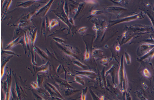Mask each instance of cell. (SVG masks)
Segmentation results:
<instances>
[{
  "label": "cell",
  "mask_w": 154,
  "mask_h": 100,
  "mask_svg": "<svg viewBox=\"0 0 154 100\" xmlns=\"http://www.w3.org/2000/svg\"><path fill=\"white\" fill-rule=\"evenodd\" d=\"M118 75L119 85L122 91H124L127 87L128 80L125 71L123 56L121 60Z\"/></svg>",
  "instance_id": "1"
},
{
  "label": "cell",
  "mask_w": 154,
  "mask_h": 100,
  "mask_svg": "<svg viewBox=\"0 0 154 100\" xmlns=\"http://www.w3.org/2000/svg\"><path fill=\"white\" fill-rule=\"evenodd\" d=\"M76 73L80 75L84 76L92 80H95L97 77V75L93 71H75Z\"/></svg>",
  "instance_id": "2"
},
{
  "label": "cell",
  "mask_w": 154,
  "mask_h": 100,
  "mask_svg": "<svg viewBox=\"0 0 154 100\" xmlns=\"http://www.w3.org/2000/svg\"><path fill=\"white\" fill-rule=\"evenodd\" d=\"M154 48V45L151 44H144L140 48L139 51L141 55H144L148 53Z\"/></svg>",
  "instance_id": "3"
},
{
  "label": "cell",
  "mask_w": 154,
  "mask_h": 100,
  "mask_svg": "<svg viewBox=\"0 0 154 100\" xmlns=\"http://www.w3.org/2000/svg\"><path fill=\"white\" fill-rule=\"evenodd\" d=\"M102 53L103 52L102 51L97 49L93 51V55L96 58H101V56H103Z\"/></svg>",
  "instance_id": "4"
},
{
  "label": "cell",
  "mask_w": 154,
  "mask_h": 100,
  "mask_svg": "<svg viewBox=\"0 0 154 100\" xmlns=\"http://www.w3.org/2000/svg\"><path fill=\"white\" fill-rule=\"evenodd\" d=\"M75 82L77 83L82 85L85 84L84 79L79 76H76L75 77Z\"/></svg>",
  "instance_id": "5"
},
{
  "label": "cell",
  "mask_w": 154,
  "mask_h": 100,
  "mask_svg": "<svg viewBox=\"0 0 154 100\" xmlns=\"http://www.w3.org/2000/svg\"><path fill=\"white\" fill-rule=\"evenodd\" d=\"M154 57V48L151 50L148 53L143 56L142 58L143 59H144L146 58H152Z\"/></svg>",
  "instance_id": "6"
},
{
  "label": "cell",
  "mask_w": 154,
  "mask_h": 100,
  "mask_svg": "<svg viewBox=\"0 0 154 100\" xmlns=\"http://www.w3.org/2000/svg\"><path fill=\"white\" fill-rule=\"evenodd\" d=\"M88 89V88L86 87L82 90L81 97V100H86V94Z\"/></svg>",
  "instance_id": "7"
},
{
  "label": "cell",
  "mask_w": 154,
  "mask_h": 100,
  "mask_svg": "<svg viewBox=\"0 0 154 100\" xmlns=\"http://www.w3.org/2000/svg\"><path fill=\"white\" fill-rule=\"evenodd\" d=\"M125 57L127 64L129 65L131 63V58L129 54L127 53H125Z\"/></svg>",
  "instance_id": "8"
},
{
  "label": "cell",
  "mask_w": 154,
  "mask_h": 100,
  "mask_svg": "<svg viewBox=\"0 0 154 100\" xmlns=\"http://www.w3.org/2000/svg\"><path fill=\"white\" fill-rule=\"evenodd\" d=\"M74 64L79 67L83 68V69H85V68H86L87 67L86 65L82 64V63L78 61H74Z\"/></svg>",
  "instance_id": "9"
},
{
  "label": "cell",
  "mask_w": 154,
  "mask_h": 100,
  "mask_svg": "<svg viewBox=\"0 0 154 100\" xmlns=\"http://www.w3.org/2000/svg\"><path fill=\"white\" fill-rule=\"evenodd\" d=\"M143 73L144 76L147 78H150L151 77V74L147 69H144L143 71Z\"/></svg>",
  "instance_id": "10"
},
{
  "label": "cell",
  "mask_w": 154,
  "mask_h": 100,
  "mask_svg": "<svg viewBox=\"0 0 154 100\" xmlns=\"http://www.w3.org/2000/svg\"><path fill=\"white\" fill-rule=\"evenodd\" d=\"M101 63L104 66H107L108 65V60L107 59H103L101 61Z\"/></svg>",
  "instance_id": "11"
},
{
  "label": "cell",
  "mask_w": 154,
  "mask_h": 100,
  "mask_svg": "<svg viewBox=\"0 0 154 100\" xmlns=\"http://www.w3.org/2000/svg\"><path fill=\"white\" fill-rule=\"evenodd\" d=\"M90 58V53L89 51L88 48H86L85 55V60H87L89 59Z\"/></svg>",
  "instance_id": "12"
},
{
  "label": "cell",
  "mask_w": 154,
  "mask_h": 100,
  "mask_svg": "<svg viewBox=\"0 0 154 100\" xmlns=\"http://www.w3.org/2000/svg\"><path fill=\"white\" fill-rule=\"evenodd\" d=\"M90 93H91V96H92V97H93V100H100V99H98V97L97 96H96V95H95L94 94V93L93 92L91 91V90H90Z\"/></svg>",
  "instance_id": "13"
},
{
  "label": "cell",
  "mask_w": 154,
  "mask_h": 100,
  "mask_svg": "<svg viewBox=\"0 0 154 100\" xmlns=\"http://www.w3.org/2000/svg\"><path fill=\"white\" fill-rule=\"evenodd\" d=\"M87 29V27H84L82 28H80V29L79 30V33H82L84 32Z\"/></svg>",
  "instance_id": "14"
},
{
  "label": "cell",
  "mask_w": 154,
  "mask_h": 100,
  "mask_svg": "<svg viewBox=\"0 0 154 100\" xmlns=\"http://www.w3.org/2000/svg\"><path fill=\"white\" fill-rule=\"evenodd\" d=\"M116 50L117 51H119L120 50V46H117L116 47Z\"/></svg>",
  "instance_id": "15"
},
{
  "label": "cell",
  "mask_w": 154,
  "mask_h": 100,
  "mask_svg": "<svg viewBox=\"0 0 154 100\" xmlns=\"http://www.w3.org/2000/svg\"><path fill=\"white\" fill-rule=\"evenodd\" d=\"M104 96H102L100 99V100H104Z\"/></svg>",
  "instance_id": "16"
},
{
  "label": "cell",
  "mask_w": 154,
  "mask_h": 100,
  "mask_svg": "<svg viewBox=\"0 0 154 100\" xmlns=\"http://www.w3.org/2000/svg\"></svg>",
  "instance_id": "17"
}]
</instances>
